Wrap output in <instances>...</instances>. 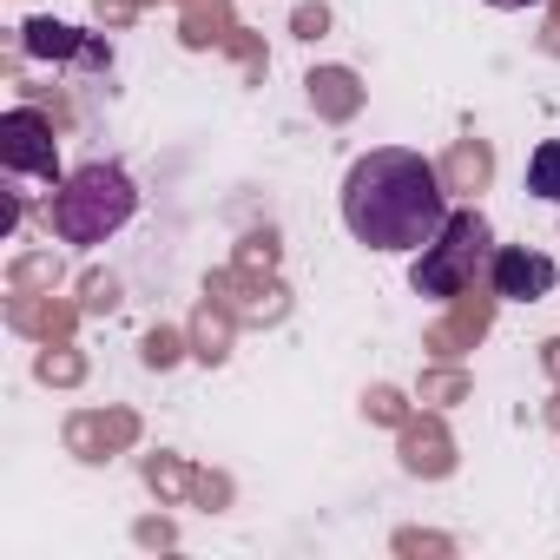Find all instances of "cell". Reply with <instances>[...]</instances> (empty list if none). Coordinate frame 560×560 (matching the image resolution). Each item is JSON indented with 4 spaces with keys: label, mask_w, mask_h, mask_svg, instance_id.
<instances>
[{
    "label": "cell",
    "mask_w": 560,
    "mask_h": 560,
    "mask_svg": "<svg viewBox=\"0 0 560 560\" xmlns=\"http://www.w3.org/2000/svg\"><path fill=\"white\" fill-rule=\"evenodd\" d=\"M132 211H139V191H132V178L119 165H80L54 191V231L67 244H106Z\"/></svg>",
    "instance_id": "cell-2"
},
{
    "label": "cell",
    "mask_w": 560,
    "mask_h": 560,
    "mask_svg": "<svg viewBox=\"0 0 560 560\" xmlns=\"http://www.w3.org/2000/svg\"><path fill=\"white\" fill-rule=\"evenodd\" d=\"M0 152H8L14 172H34V178H54L60 185V159H54V126L34 113V106H14L0 119Z\"/></svg>",
    "instance_id": "cell-5"
},
{
    "label": "cell",
    "mask_w": 560,
    "mask_h": 560,
    "mask_svg": "<svg viewBox=\"0 0 560 560\" xmlns=\"http://www.w3.org/2000/svg\"><path fill=\"white\" fill-rule=\"evenodd\" d=\"M527 191L547 198V205H560V139L534 145V159H527Z\"/></svg>",
    "instance_id": "cell-6"
},
{
    "label": "cell",
    "mask_w": 560,
    "mask_h": 560,
    "mask_svg": "<svg viewBox=\"0 0 560 560\" xmlns=\"http://www.w3.org/2000/svg\"><path fill=\"white\" fill-rule=\"evenodd\" d=\"M481 8H501V14H514V8H540V0H481Z\"/></svg>",
    "instance_id": "cell-7"
},
{
    "label": "cell",
    "mask_w": 560,
    "mask_h": 560,
    "mask_svg": "<svg viewBox=\"0 0 560 560\" xmlns=\"http://www.w3.org/2000/svg\"><path fill=\"white\" fill-rule=\"evenodd\" d=\"M488 218L481 211H448V224H442V237L429 244V250H416V291L422 298H462L468 291V277L475 270H488Z\"/></svg>",
    "instance_id": "cell-3"
},
{
    "label": "cell",
    "mask_w": 560,
    "mask_h": 560,
    "mask_svg": "<svg viewBox=\"0 0 560 560\" xmlns=\"http://www.w3.org/2000/svg\"><path fill=\"white\" fill-rule=\"evenodd\" d=\"M343 224L370 250H429L448 224L442 178L409 145H376L343 172Z\"/></svg>",
    "instance_id": "cell-1"
},
{
    "label": "cell",
    "mask_w": 560,
    "mask_h": 560,
    "mask_svg": "<svg viewBox=\"0 0 560 560\" xmlns=\"http://www.w3.org/2000/svg\"><path fill=\"white\" fill-rule=\"evenodd\" d=\"M553 284H560V264H553L547 250L501 244V250L488 257V291L508 298V304H540V298H553Z\"/></svg>",
    "instance_id": "cell-4"
}]
</instances>
